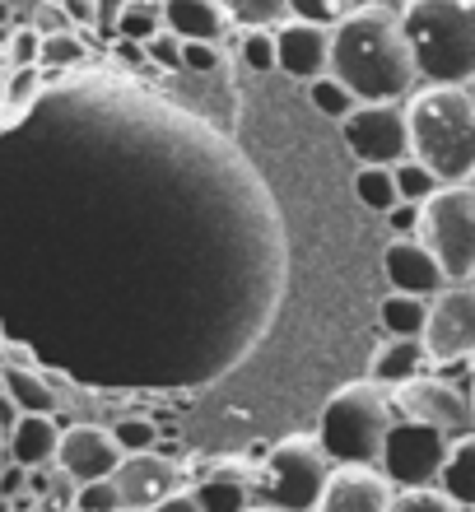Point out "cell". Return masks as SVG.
I'll list each match as a JSON object with an SVG mask.
<instances>
[{
    "instance_id": "obj_1",
    "label": "cell",
    "mask_w": 475,
    "mask_h": 512,
    "mask_svg": "<svg viewBox=\"0 0 475 512\" xmlns=\"http://www.w3.org/2000/svg\"><path fill=\"white\" fill-rule=\"evenodd\" d=\"M331 75L359 103H406L420 84L401 14L387 0H359L331 28Z\"/></svg>"
},
{
    "instance_id": "obj_2",
    "label": "cell",
    "mask_w": 475,
    "mask_h": 512,
    "mask_svg": "<svg viewBox=\"0 0 475 512\" xmlns=\"http://www.w3.org/2000/svg\"><path fill=\"white\" fill-rule=\"evenodd\" d=\"M410 159L452 187L475 177V94L457 84H424L406 98Z\"/></svg>"
},
{
    "instance_id": "obj_3",
    "label": "cell",
    "mask_w": 475,
    "mask_h": 512,
    "mask_svg": "<svg viewBox=\"0 0 475 512\" xmlns=\"http://www.w3.org/2000/svg\"><path fill=\"white\" fill-rule=\"evenodd\" d=\"M401 28L424 84H475V0H401Z\"/></svg>"
},
{
    "instance_id": "obj_4",
    "label": "cell",
    "mask_w": 475,
    "mask_h": 512,
    "mask_svg": "<svg viewBox=\"0 0 475 512\" xmlns=\"http://www.w3.org/2000/svg\"><path fill=\"white\" fill-rule=\"evenodd\" d=\"M392 424H396V410L387 387L359 378L326 396L313 438L322 443L331 466H378Z\"/></svg>"
},
{
    "instance_id": "obj_5",
    "label": "cell",
    "mask_w": 475,
    "mask_h": 512,
    "mask_svg": "<svg viewBox=\"0 0 475 512\" xmlns=\"http://www.w3.org/2000/svg\"><path fill=\"white\" fill-rule=\"evenodd\" d=\"M331 480V461L313 433H289L266 452L257 471V499L275 512H313Z\"/></svg>"
},
{
    "instance_id": "obj_6",
    "label": "cell",
    "mask_w": 475,
    "mask_h": 512,
    "mask_svg": "<svg viewBox=\"0 0 475 512\" xmlns=\"http://www.w3.org/2000/svg\"><path fill=\"white\" fill-rule=\"evenodd\" d=\"M452 284H471L475 275V191L471 182L438 187L420 205V233H415Z\"/></svg>"
},
{
    "instance_id": "obj_7",
    "label": "cell",
    "mask_w": 475,
    "mask_h": 512,
    "mask_svg": "<svg viewBox=\"0 0 475 512\" xmlns=\"http://www.w3.org/2000/svg\"><path fill=\"white\" fill-rule=\"evenodd\" d=\"M392 396V410L396 419H415V424H429L438 429L443 438H462V433H475V405H471V391L457 387L448 378H420L401 382V387L387 391Z\"/></svg>"
},
{
    "instance_id": "obj_8",
    "label": "cell",
    "mask_w": 475,
    "mask_h": 512,
    "mask_svg": "<svg viewBox=\"0 0 475 512\" xmlns=\"http://www.w3.org/2000/svg\"><path fill=\"white\" fill-rule=\"evenodd\" d=\"M340 135H345V149L359 159V168H396L410 159L406 103H359L340 122Z\"/></svg>"
},
{
    "instance_id": "obj_9",
    "label": "cell",
    "mask_w": 475,
    "mask_h": 512,
    "mask_svg": "<svg viewBox=\"0 0 475 512\" xmlns=\"http://www.w3.org/2000/svg\"><path fill=\"white\" fill-rule=\"evenodd\" d=\"M424 359L438 368L475 359V284H448L429 298V322H424Z\"/></svg>"
},
{
    "instance_id": "obj_10",
    "label": "cell",
    "mask_w": 475,
    "mask_h": 512,
    "mask_svg": "<svg viewBox=\"0 0 475 512\" xmlns=\"http://www.w3.org/2000/svg\"><path fill=\"white\" fill-rule=\"evenodd\" d=\"M448 443L438 429L429 424H415V419H396L387 443H382V461L378 471L392 480V489H424L438 485V471H443V457H448Z\"/></svg>"
},
{
    "instance_id": "obj_11",
    "label": "cell",
    "mask_w": 475,
    "mask_h": 512,
    "mask_svg": "<svg viewBox=\"0 0 475 512\" xmlns=\"http://www.w3.org/2000/svg\"><path fill=\"white\" fill-rule=\"evenodd\" d=\"M112 485L122 494L126 512H150L163 499H173L177 485H182V466L163 452H136V457H122L117 471H112Z\"/></svg>"
},
{
    "instance_id": "obj_12",
    "label": "cell",
    "mask_w": 475,
    "mask_h": 512,
    "mask_svg": "<svg viewBox=\"0 0 475 512\" xmlns=\"http://www.w3.org/2000/svg\"><path fill=\"white\" fill-rule=\"evenodd\" d=\"M122 461V447L112 443L108 424H70L61 429V447H56V471L75 480V485H89V480H108Z\"/></svg>"
},
{
    "instance_id": "obj_13",
    "label": "cell",
    "mask_w": 475,
    "mask_h": 512,
    "mask_svg": "<svg viewBox=\"0 0 475 512\" xmlns=\"http://www.w3.org/2000/svg\"><path fill=\"white\" fill-rule=\"evenodd\" d=\"M275 70H285L289 80L303 84L331 75V28L285 19L275 28Z\"/></svg>"
},
{
    "instance_id": "obj_14",
    "label": "cell",
    "mask_w": 475,
    "mask_h": 512,
    "mask_svg": "<svg viewBox=\"0 0 475 512\" xmlns=\"http://www.w3.org/2000/svg\"><path fill=\"white\" fill-rule=\"evenodd\" d=\"M392 494V480L378 466H336L313 512H387Z\"/></svg>"
},
{
    "instance_id": "obj_15",
    "label": "cell",
    "mask_w": 475,
    "mask_h": 512,
    "mask_svg": "<svg viewBox=\"0 0 475 512\" xmlns=\"http://www.w3.org/2000/svg\"><path fill=\"white\" fill-rule=\"evenodd\" d=\"M382 270H387V284L396 294H415V298H434L438 289L452 284L420 238H392L387 252H382Z\"/></svg>"
},
{
    "instance_id": "obj_16",
    "label": "cell",
    "mask_w": 475,
    "mask_h": 512,
    "mask_svg": "<svg viewBox=\"0 0 475 512\" xmlns=\"http://www.w3.org/2000/svg\"><path fill=\"white\" fill-rule=\"evenodd\" d=\"M163 28L182 42H219L233 24L219 0H163Z\"/></svg>"
},
{
    "instance_id": "obj_17",
    "label": "cell",
    "mask_w": 475,
    "mask_h": 512,
    "mask_svg": "<svg viewBox=\"0 0 475 512\" xmlns=\"http://www.w3.org/2000/svg\"><path fill=\"white\" fill-rule=\"evenodd\" d=\"M61 447V424L52 415H14L10 424V457L24 471H42L47 461H56Z\"/></svg>"
},
{
    "instance_id": "obj_18",
    "label": "cell",
    "mask_w": 475,
    "mask_h": 512,
    "mask_svg": "<svg viewBox=\"0 0 475 512\" xmlns=\"http://www.w3.org/2000/svg\"><path fill=\"white\" fill-rule=\"evenodd\" d=\"M191 494H196V503L205 512H247L252 499H257V475L243 471L238 461H229V466H219V475L201 480Z\"/></svg>"
},
{
    "instance_id": "obj_19",
    "label": "cell",
    "mask_w": 475,
    "mask_h": 512,
    "mask_svg": "<svg viewBox=\"0 0 475 512\" xmlns=\"http://www.w3.org/2000/svg\"><path fill=\"white\" fill-rule=\"evenodd\" d=\"M424 345L420 340H382L378 350H373V359H368V382H378V387H401V382L420 378L424 373Z\"/></svg>"
},
{
    "instance_id": "obj_20",
    "label": "cell",
    "mask_w": 475,
    "mask_h": 512,
    "mask_svg": "<svg viewBox=\"0 0 475 512\" xmlns=\"http://www.w3.org/2000/svg\"><path fill=\"white\" fill-rule=\"evenodd\" d=\"M438 489L462 512H475V433H462V438L448 443V457H443V471H438Z\"/></svg>"
},
{
    "instance_id": "obj_21",
    "label": "cell",
    "mask_w": 475,
    "mask_h": 512,
    "mask_svg": "<svg viewBox=\"0 0 475 512\" xmlns=\"http://www.w3.org/2000/svg\"><path fill=\"white\" fill-rule=\"evenodd\" d=\"M0 382H5V401L14 405V415H56V405H61V396L38 373H28V368L5 364Z\"/></svg>"
},
{
    "instance_id": "obj_22",
    "label": "cell",
    "mask_w": 475,
    "mask_h": 512,
    "mask_svg": "<svg viewBox=\"0 0 475 512\" xmlns=\"http://www.w3.org/2000/svg\"><path fill=\"white\" fill-rule=\"evenodd\" d=\"M378 322L382 331L392 340H420L424 336V322H429V298H415V294H387L378 303Z\"/></svg>"
},
{
    "instance_id": "obj_23",
    "label": "cell",
    "mask_w": 475,
    "mask_h": 512,
    "mask_svg": "<svg viewBox=\"0 0 475 512\" xmlns=\"http://www.w3.org/2000/svg\"><path fill=\"white\" fill-rule=\"evenodd\" d=\"M159 28H163L159 0H122V10H117V38L122 42H140L145 47Z\"/></svg>"
},
{
    "instance_id": "obj_24",
    "label": "cell",
    "mask_w": 475,
    "mask_h": 512,
    "mask_svg": "<svg viewBox=\"0 0 475 512\" xmlns=\"http://www.w3.org/2000/svg\"><path fill=\"white\" fill-rule=\"evenodd\" d=\"M219 5L238 28H280L289 19V0H219Z\"/></svg>"
},
{
    "instance_id": "obj_25",
    "label": "cell",
    "mask_w": 475,
    "mask_h": 512,
    "mask_svg": "<svg viewBox=\"0 0 475 512\" xmlns=\"http://www.w3.org/2000/svg\"><path fill=\"white\" fill-rule=\"evenodd\" d=\"M354 196H359L368 210H378V215H387V210L401 205L392 168H359V173H354Z\"/></svg>"
},
{
    "instance_id": "obj_26",
    "label": "cell",
    "mask_w": 475,
    "mask_h": 512,
    "mask_svg": "<svg viewBox=\"0 0 475 512\" xmlns=\"http://www.w3.org/2000/svg\"><path fill=\"white\" fill-rule=\"evenodd\" d=\"M308 103H313V112L331 117V122H345V117L359 108V98H354L350 89L336 80V75H322V80L308 84Z\"/></svg>"
},
{
    "instance_id": "obj_27",
    "label": "cell",
    "mask_w": 475,
    "mask_h": 512,
    "mask_svg": "<svg viewBox=\"0 0 475 512\" xmlns=\"http://www.w3.org/2000/svg\"><path fill=\"white\" fill-rule=\"evenodd\" d=\"M89 61V47L75 28L66 33H42V52H38V66H52V70H66V66H80Z\"/></svg>"
},
{
    "instance_id": "obj_28",
    "label": "cell",
    "mask_w": 475,
    "mask_h": 512,
    "mask_svg": "<svg viewBox=\"0 0 475 512\" xmlns=\"http://www.w3.org/2000/svg\"><path fill=\"white\" fill-rule=\"evenodd\" d=\"M112 443L122 447V457H136V452H154L159 443V424L145 415H122L112 424Z\"/></svg>"
},
{
    "instance_id": "obj_29",
    "label": "cell",
    "mask_w": 475,
    "mask_h": 512,
    "mask_svg": "<svg viewBox=\"0 0 475 512\" xmlns=\"http://www.w3.org/2000/svg\"><path fill=\"white\" fill-rule=\"evenodd\" d=\"M392 177H396V196H401V201H406V205H424V201H429V196H434L438 187H443V182H438V177L429 173L424 163H415V159L396 163V168H392Z\"/></svg>"
},
{
    "instance_id": "obj_30",
    "label": "cell",
    "mask_w": 475,
    "mask_h": 512,
    "mask_svg": "<svg viewBox=\"0 0 475 512\" xmlns=\"http://www.w3.org/2000/svg\"><path fill=\"white\" fill-rule=\"evenodd\" d=\"M238 56H243L247 70L271 75L275 70V28H243V33H238Z\"/></svg>"
},
{
    "instance_id": "obj_31",
    "label": "cell",
    "mask_w": 475,
    "mask_h": 512,
    "mask_svg": "<svg viewBox=\"0 0 475 512\" xmlns=\"http://www.w3.org/2000/svg\"><path fill=\"white\" fill-rule=\"evenodd\" d=\"M359 0H289V19H303V24H322L336 28L345 14L354 10Z\"/></svg>"
},
{
    "instance_id": "obj_32",
    "label": "cell",
    "mask_w": 475,
    "mask_h": 512,
    "mask_svg": "<svg viewBox=\"0 0 475 512\" xmlns=\"http://www.w3.org/2000/svg\"><path fill=\"white\" fill-rule=\"evenodd\" d=\"M387 512H462V508H457L438 485H424V489H396Z\"/></svg>"
},
{
    "instance_id": "obj_33",
    "label": "cell",
    "mask_w": 475,
    "mask_h": 512,
    "mask_svg": "<svg viewBox=\"0 0 475 512\" xmlns=\"http://www.w3.org/2000/svg\"><path fill=\"white\" fill-rule=\"evenodd\" d=\"M75 512H126L117 485L108 480H89V485H75Z\"/></svg>"
},
{
    "instance_id": "obj_34",
    "label": "cell",
    "mask_w": 475,
    "mask_h": 512,
    "mask_svg": "<svg viewBox=\"0 0 475 512\" xmlns=\"http://www.w3.org/2000/svg\"><path fill=\"white\" fill-rule=\"evenodd\" d=\"M38 52H42V33H38V28H28V24L14 28V38H10V66L14 70L38 66Z\"/></svg>"
},
{
    "instance_id": "obj_35",
    "label": "cell",
    "mask_w": 475,
    "mask_h": 512,
    "mask_svg": "<svg viewBox=\"0 0 475 512\" xmlns=\"http://www.w3.org/2000/svg\"><path fill=\"white\" fill-rule=\"evenodd\" d=\"M145 56H150V61H159L163 70H182V38H177V33H168V28H159V33L145 42Z\"/></svg>"
},
{
    "instance_id": "obj_36",
    "label": "cell",
    "mask_w": 475,
    "mask_h": 512,
    "mask_svg": "<svg viewBox=\"0 0 475 512\" xmlns=\"http://www.w3.org/2000/svg\"><path fill=\"white\" fill-rule=\"evenodd\" d=\"M38 89H42V75H38V66H28V70H14L0 98H10L14 108H28V103L38 98Z\"/></svg>"
},
{
    "instance_id": "obj_37",
    "label": "cell",
    "mask_w": 475,
    "mask_h": 512,
    "mask_svg": "<svg viewBox=\"0 0 475 512\" xmlns=\"http://www.w3.org/2000/svg\"><path fill=\"white\" fill-rule=\"evenodd\" d=\"M182 70H191V75H215L219 70L215 42H182Z\"/></svg>"
},
{
    "instance_id": "obj_38",
    "label": "cell",
    "mask_w": 475,
    "mask_h": 512,
    "mask_svg": "<svg viewBox=\"0 0 475 512\" xmlns=\"http://www.w3.org/2000/svg\"><path fill=\"white\" fill-rule=\"evenodd\" d=\"M387 219H392V233L396 238H415L420 233V205H396V210H387Z\"/></svg>"
},
{
    "instance_id": "obj_39",
    "label": "cell",
    "mask_w": 475,
    "mask_h": 512,
    "mask_svg": "<svg viewBox=\"0 0 475 512\" xmlns=\"http://www.w3.org/2000/svg\"><path fill=\"white\" fill-rule=\"evenodd\" d=\"M56 5H61V14H66L70 24H94L98 19V0H56Z\"/></svg>"
},
{
    "instance_id": "obj_40",
    "label": "cell",
    "mask_w": 475,
    "mask_h": 512,
    "mask_svg": "<svg viewBox=\"0 0 475 512\" xmlns=\"http://www.w3.org/2000/svg\"><path fill=\"white\" fill-rule=\"evenodd\" d=\"M24 485H28V471H24V466L5 471V475H0V499H14V494H24Z\"/></svg>"
},
{
    "instance_id": "obj_41",
    "label": "cell",
    "mask_w": 475,
    "mask_h": 512,
    "mask_svg": "<svg viewBox=\"0 0 475 512\" xmlns=\"http://www.w3.org/2000/svg\"><path fill=\"white\" fill-rule=\"evenodd\" d=\"M150 512H205V508L196 503V494H182V489H177L173 499H163L159 508H150Z\"/></svg>"
},
{
    "instance_id": "obj_42",
    "label": "cell",
    "mask_w": 475,
    "mask_h": 512,
    "mask_svg": "<svg viewBox=\"0 0 475 512\" xmlns=\"http://www.w3.org/2000/svg\"><path fill=\"white\" fill-rule=\"evenodd\" d=\"M471 405H475V359H471Z\"/></svg>"
},
{
    "instance_id": "obj_43",
    "label": "cell",
    "mask_w": 475,
    "mask_h": 512,
    "mask_svg": "<svg viewBox=\"0 0 475 512\" xmlns=\"http://www.w3.org/2000/svg\"><path fill=\"white\" fill-rule=\"evenodd\" d=\"M5 14H10V5H5V0H0V19H5Z\"/></svg>"
},
{
    "instance_id": "obj_44",
    "label": "cell",
    "mask_w": 475,
    "mask_h": 512,
    "mask_svg": "<svg viewBox=\"0 0 475 512\" xmlns=\"http://www.w3.org/2000/svg\"><path fill=\"white\" fill-rule=\"evenodd\" d=\"M247 512H275V508H247Z\"/></svg>"
},
{
    "instance_id": "obj_45",
    "label": "cell",
    "mask_w": 475,
    "mask_h": 512,
    "mask_svg": "<svg viewBox=\"0 0 475 512\" xmlns=\"http://www.w3.org/2000/svg\"><path fill=\"white\" fill-rule=\"evenodd\" d=\"M471 191H475V177H471Z\"/></svg>"
},
{
    "instance_id": "obj_46",
    "label": "cell",
    "mask_w": 475,
    "mask_h": 512,
    "mask_svg": "<svg viewBox=\"0 0 475 512\" xmlns=\"http://www.w3.org/2000/svg\"><path fill=\"white\" fill-rule=\"evenodd\" d=\"M471 94H475V84H471Z\"/></svg>"
},
{
    "instance_id": "obj_47",
    "label": "cell",
    "mask_w": 475,
    "mask_h": 512,
    "mask_svg": "<svg viewBox=\"0 0 475 512\" xmlns=\"http://www.w3.org/2000/svg\"><path fill=\"white\" fill-rule=\"evenodd\" d=\"M471 284H475V275H471Z\"/></svg>"
},
{
    "instance_id": "obj_48",
    "label": "cell",
    "mask_w": 475,
    "mask_h": 512,
    "mask_svg": "<svg viewBox=\"0 0 475 512\" xmlns=\"http://www.w3.org/2000/svg\"><path fill=\"white\" fill-rule=\"evenodd\" d=\"M52 5H56V0H52Z\"/></svg>"
},
{
    "instance_id": "obj_49",
    "label": "cell",
    "mask_w": 475,
    "mask_h": 512,
    "mask_svg": "<svg viewBox=\"0 0 475 512\" xmlns=\"http://www.w3.org/2000/svg\"><path fill=\"white\" fill-rule=\"evenodd\" d=\"M159 5H163V0H159Z\"/></svg>"
},
{
    "instance_id": "obj_50",
    "label": "cell",
    "mask_w": 475,
    "mask_h": 512,
    "mask_svg": "<svg viewBox=\"0 0 475 512\" xmlns=\"http://www.w3.org/2000/svg\"><path fill=\"white\" fill-rule=\"evenodd\" d=\"M70 512H75V508H70Z\"/></svg>"
}]
</instances>
